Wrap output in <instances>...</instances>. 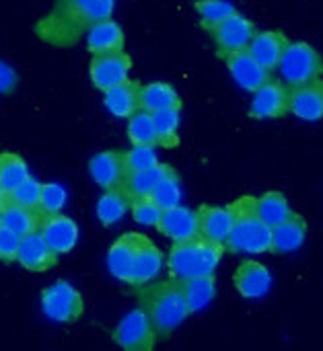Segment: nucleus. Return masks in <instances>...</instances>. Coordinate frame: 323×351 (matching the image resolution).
<instances>
[{
	"mask_svg": "<svg viewBox=\"0 0 323 351\" xmlns=\"http://www.w3.org/2000/svg\"><path fill=\"white\" fill-rule=\"evenodd\" d=\"M210 33H212V37L216 41V47H219L221 56H225V53H231V51L247 49V45L252 43V39L256 35V27L243 14L233 12L223 23H219L214 29H210Z\"/></svg>",
	"mask_w": 323,
	"mask_h": 351,
	"instance_id": "obj_9",
	"label": "nucleus"
},
{
	"mask_svg": "<svg viewBox=\"0 0 323 351\" xmlns=\"http://www.w3.org/2000/svg\"><path fill=\"white\" fill-rule=\"evenodd\" d=\"M175 171L167 165H155L151 169H144V171H136V173H130L128 179H126V185H124V191L132 197H140V195H151L153 189L169 175H173Z\"/></svg>",
	"mask_w": 323,
	"mask_h": 351,
	"instance_id": "obj_27",
	"label": "nucleus"
},
{
	"mask_svg": "<svg viewBox=\"0 0 323 351\" xmlns=\"http://www.w3.org/2000/svg\"><path fill=\"white\" fill-rule=\"evenodd\" d=\"M140 239H142V234H138V232H126L109 247L107 267H109V271H111V276L115 280L130 284L132 265H134V257H136Z\"/></svg>",
	"mask_w": 323,
	"mask_h": 351,
	"instance_id": "obj_18",
	"label": "nucleus"
},
{
	"mask_svg": "<svg viewBox=\"0 0 323 351\" xmlns=\"http://www.w3.org/2000/svg\"><path fill=\"white\" fill-rule=\"evenodd\" d=\"M289 45V39L278 31H262L256 33L252 43L247 45V51L254 56V60L268 72L278 68V62Z\"/></svg>",
	"mask_w": 323,
	"mask_h": 351,
	"instance_id": "obj_19",
	"label": "nucleus"
},
{
	"mask_svg": "<svg viewBox=\"0 0 323 351\" xmlns=\"http://www.w3.org/2000/svg\"><path fill=\"white\" fill-rule=\"evenodd\" d=\"M130 70H132V58L128 53L115 51V53H103V56H93L89 64V76L93 86L99 90H107L111 86H118L126 80H130Z\"/></svg>",
	"mask_w": 323,
	"mask_h": 351,
	"instance_id": "obj_8",
	"label": "nucleus"
},
{
	"mask_svg": "<svg viewBox=\"0 0 323 351\" xmlns=\"http://www.w3.org/2000/svg\"><path fill=\"white\" fill-rule=\"evenodd\" d=\"M0 230H2V218H0Z\"/></svg>",
	"mask_w": 323,
	"mask_h": 351,
	"instance_id": "obj_43",
	"label": "nucleus"
},
{
	"mask_svg": "<svg viewBox=\"0 0 323 351\" xmlns=\"http://www.w3.org/2000/svg\"><path fill=\"white\" fill-rule=\"evenodd\" d=\"M233 284H235L237 292L243 298L256 300V298H262V296H266L270 292V288H272V274H270V269L264 263L249 259V261H243L235 269Z\"/></svg>",
	"mask_w": 323,
	"mask_h": 351,
	"instance_id": "obj_14",
	"label": "nucleus"
},
{
	"mask_svg": "<svg viewBox=\"0 0 323 351\" xmlns=\"http://www.w3.org/2000/svg\"><path fill=\"white\" fill-rule=\"evenodd\" d=\"M16 261L27 271L43 274V271H47V269H52L56 265L58 253L45 243V239L37 230V232L21 237L19 251H16Z\"/></svg>",
	"mask_w": 323,
	"mask_h": 351,
	"instance_id": "obj_12",
	"label": "nucleus"
},
{
	"mask_svg": "<svg viewBox=\"0 0 323 351\" xmlns=\"http://www.w3.org/2000/svg\"><path fill=\"white\" fill-rule=\"evenodd\" d=\"M280 78L287 86H301L323 76V56L307 41H289L280 62Z\"/></svg>",
	"mask_w": 323,
	"mask_h": 351,
	"instance_id": "obj_5",
	"label": "nucleus"
},
{
	"mask_svg": "<svg viewBox=\"0 0 323 351\" xmlns=\"http://www.w3.org/2000/svg\"><path fill=\"white\" fill-rule=\"evenodd\" d=\"M39 195H41V183H37L35 179H27L23 181L16 189H12L8 193L10 202L29 210H37L39 208Z\"/></svg>",
	"mask_w": 323,
	"mask_h": 351,
	"instance_id": "obj_38",
	"label": "nucleus"
},
{
	"mask_svg": "<svg viewBox=\"0 0 323 351\" xmlns=\"http://www.w3.org/2000/svg\"><path fill=\"white\" fill-rule=\"evenodd\" d=\"M19 243H21V237L2 226V230H0V261H4V263L16 261Z\"/></svg>",
	"mask_w": 323,
	"mask_h": 351,
	"instance_id": "obj_40",
	"label": "nucleus"
},
{
	"mask_svg": "<svg viewBox=\"0 0 323 351\" xmlns=\"http://www.w3.org/2000/svg\"><path fill=\"white\" fill-rule=\"evenodd\" d=\"M155 228L167 239H171L173 243L186 241L198 234V214L179 204L163 210Z\"/></svg>",
	"mask_w": 323,
	"mask_h": 351,
	"instance_id": "obj_17",
	"label": "nucleus"
},
{
	"mask_svg": "<svg viewBox=\"0 0 323 351\" xmlns=\"http://www.w3.org/2000/svg\"><path fill=\"white\" fill-rule=\"evenodd\" d=\"M196 12L200 14V23L204 29H214L219 23H223L227 16H231L235 6L227 0H198L196 2Z\"/></svg>",
	"mask_w": 323,
	"mask_h": 351,
	"instance_id": "obj_34",
	"label": "nucleus"
},
{
	"mask_svg": "<svg viewBox=\"0 0 323 351\" xmlns=\"http://www.w3.org/2000/svg\"><path fill=\"white\" fill-rule=\"evenodd\" d=\"M153 115V125L157 134V146L163 148H175L179 144V111L177 109H165L151 113Z\"/></svg>",
	"mask_w": 323,
	"mask_h": 351,
	"instance_id": "obj_32",
	"label": "nucleus"
},
{
	"mask_svg": "<svg viewBox=\"0 0 323 351\" xmlns=\"http://www.w3.org/2000/svg\"><path fill=\"white\" fill-rule=\"evenodd\" d=\"M39 232L45 239V243L58 255L70 253L76 247V241H78V226H76V222L72 218L60 214V212L43 216Z\"/></svg>",
	"mask_w": 323,
	"mask_h": 351,
	"instance_id": "obj_13",
	"label": "nucleus"
},
{
	"mask_svg": "<svg viewBox=\"0 0 323 351\" xmlns=\"http://www.w3.org/2000/svg\"><path fill=\"white\" fill-rule=\"evenodd\" d=\"M130 210L132 216L138 224L142 226H157L159 216H161V208L153 202L151 195H140V197H132L130 199Z\"/></svg>",
	"mask_w": 323,
	"mask_h": 351,
	"instance_id": "obj_36",
	"label": "nucleus"
},
{
	"mask_svg": "<svg viewBox=\"0 0 323 351\" xmlns=\"http://www.w3.org/2000/svg\"><path fill=\"white\" fill-rule=\"evenodd\" d=\"M289 95L291 86L282 82L268 80L258 90H254L249 115L254 119H276L289 113Z\"/></svg>",
	"mask_w": 323,
	"mask_h": 351,
	"instance_id": "obj_10",
	"label": "nucleus"
},
{
	"mask_svg": "<svg viewBox=\"0 0 323 351\" xmlns=\"http://www.w3.org/2000/svg\"><path fill=\"white\" fill-rule=\"evenodd\" d=\"M128 119V138L134 146H157V134L151 113L136 111Z\"/></svg>",
	"mask_w": 323,
	"mask_h": 351,
	"instance_id": "obj_33",
	"label": "nucleus"
},
{
	"mask_svg": "<svg viewBox=\"0 0 323 351\" xmlns=\"http://www.w3.org/2000/svg\"><path fill=\"white\" fill-rule=\"evenodd\" d=\"M16 84H19L16 72H14L8 64H4V62L0 60V93H2V95L12 93V90L16 88Z\"/></svg>",
	"mask_w": 323,
	"mask_h": 351,
	"instance_id": "obj_41",
	"label": "nucleus"
},
{
	"mask_svg": "<svg viewBox=\"0 0 323 351\" xmlns=\"http://www.w3.org/2000/svg\"><path fill=\"white\" fill-rule=\"evenodd\" d=\"M66 204V189L58 183H45L41 185V195H39V212L43 216L58 214Z\"/></svg>",
	"mask_w": 323,
	"mask_h": 351,
	"instance_id": "obj_37",
	"label": "nucleus"
},
{
	"mask_svg": "<svg viewBox=\"0 0 323 351\" xmlns=\"http://www.w3.org/2000/svg\"><path fill=\"white\" fill-rule=\"evenodd\" d=\"M186 302L190 313H200L204 311L216 294L214 286V276H200V278H190V280H179Z\"/></svg>",
	"mask_w": 323,
	"mask_h": 351,
	"instance_id": "obj_28",
	"label": "nucleus"
},
{
	"mask_svg": "<svg viewBox=\"0 0 323 351\" xmlns=\"http://www.w3.org/2000/svg\"><path fill=\"white\" fill-rule=\"evenodd\" d=\"M89 173L103 191L124 187L130 175L126 167V152H120V150L99 152L89 162Z\"/></svg>",
	"mask_w": 323,
	"mask_h": 351,
	"instance_id": "obj_11",
	"label": "nucleus"
},
{
	"mask_svg": "<svg viewBox=\"0 0 323 351\" xmlns=\"http://www.w3.org/2000/svg\"><path fill=\"white\" fill-rule=\"evenodd\" d=\"M2 218V226L19 237L37 232L43 220V214L39 210H29L23 206H16L12 202H8V206L0 212Z\"/></svg>",
	"mask_w": 323,
	"mask_h": 351,
	"instance_id": "obj_26",
	"label": "nucleus"
},
{
	"mask_svg": "<svg viewBox=\"0 0 323 351\" xmlns=\"http://www.w3.org/2000/svg\"><path fill=\"white\" fill-rule=\"evenodd\" d=\"M29 177L31 175H29L27 162L19 154H14V152H0V187L6 193L16 189Z\"/></svg>",
	"mask_w": 323,
	"mask_h": 351,
	"instance_id": "obj_31",
	"label": "nucleus"
},
{
	"mask_svg": "<svg viewBox=\"0 0 323 351\" xmlns=\"http://www.w3.org/2000/svg\"><path fill=\"white\" fill-rule=\"evenodd\" d=\"M41 311L56 323H76L85 313V302L68 282H56L41 292Z\"/></svg>",
	"mask_w": 323,
	"mask_h": 351,
	"instance_id": "obj_6",
	"label": "nucleus"
},
{
	"mask_svg": "<svg viewBox=\"0 0 323 351\" xmlns=\"http://www.w3.org/2000/svg\"><path fill=\"white\" fill-rule=\"evenodd\" d=\"M227 60V66H229V72L231 76L235 78V82L245 88V90H258L264 82L270 80V72L264 70L256 60L254 56L247 51V49H239V51H231V53H225L223 56Z\"/></svg>",
	"mask_w": 323,
	"mask_h": 351,
	"instance_id": "obj_15",
	"label": "nucleus"
},
{
	"mask_svg": "<svg viewBox=\"0 0 323 351\" xmlns=\"http://www.w3.org/2000/svg\"><path fill=\"white\" fill-rule=\"evenodd\" d=\"M307 237V222L299 214H293L289 220L272 228V253H293L297 251Z\"/></svg>",
	"mask_w": 323,
	"mask_h": 351,
	"instance_id": "obj_24",
	"label": "nucleus"
},
{
	"mask_svg": "<svg viewBox=\"0 0 323 351\" xmlns=\"http://www.w3.org/2000/svg\"><path fill=\"white\" fill-rule=\"evenodd\" d=\"M289 111L305 121H318L323 117V80L293 86L289 95Z\"/></svg>",
	"mask_w": 323,
	"mask_h": 351,
	"instance_id": "obj_16",
	"label": "nucleus"
},
{
	"mask_svg": "<svg viewBox=\"0 0 323 351\" xmlns=\"http://www.w3.org/2000/svg\"><path fill=\"white\" fill-rule=\"evenodd\" d=\"M115 0H56L52 12L43 16L35 31L52 45H72L95 23L111 19Z\"/></svg>",
	"mask_w": 323,
	"mask_h": 351,
	"instance_id": "obj_1",
	"label": "nucleus"
},
{
	"mask_svg": "<svg viewBox=\"0 0 323 351\" xmlns=\"http://www.w3.org/2000/svg\"><path fill=\"white\" fill-rule=\"evenodd\" d=\"M196 214H198V234L225 245V241L233 228V214H231L229 206L227 208L200 206Z\"/></svg>",
	"mask_w": 323,
	"mask_h": 351,
	"instance_id": "obj_20",
	"label": "nucleus"
},
{
	"mask_svg": "<svg viewBox=\"0 0 323 351\" xmlns=\"http://www.w3.org/2000/svg\"><path fill=\"white\" fill-rule=\"evenodd\" d=\"M157 331L142 308L128 313L118 329L113 331V341L126 351H148L157 343Z\"/></svg>",
	"mask_w": 323,
	"mask_h": 351,
	"instance_id": "obj_7",
	"label": "nucleus"
},
{
	"mask_svg": "<svg viewBox=\"0 0 323 351\" xmlns=\"http://www.w3.org/2000/svg\"><path fill=\"white\" fill-rule=\"evenodd\" d=\"M258 197L243 195L229 206L233 214V228L225 241L231 253H266L272 245V228L260 218L256 208Z\"/></svg>",
	"mask_w": 323,
	"mask_h": 351,
	"instance_id": "obj_4",
	"label": "nucleus"
},
{
	"mask_svg": "<svg viewBox=\"0 0 323 351\" xmlns=\"http://www.w3.org/2000/svg\"><path fill=\"white\" fill-rule=\"evenodd\" d=\"M138 97H140V84L132 80H126L118 86L103 90V103L109 109V113L124 119L132 117L140 109Z\"/></svg>",
	"mask_w": 323,
	"mask_h": 351,
	"instance_id": "obj_23",
	"label": "nucleus"
},
{
	"mask_svg": "<svg viewBox=\"0 0 323 351\" xmlns=\"http://www.w3.org/2000/svg\"><path fill=\"white\" fill-rule=\"evenodd\" d=\"M140 308L153 323L157 337H169L192 313L188 308L179 280H163L140 292Z\"/></svg>",
	"mask_w": 323,
	"mask_h": 351,
	"instance_id": "obj_2",
	"label": "nucleus"
},
{
	"mask_svg": "<svg viewBox=\"0 0 323 351\" xmlns=\"http://www.w3.org/2000/svg\"><path fill=\"white\" fill-rule=\"evenodd\" d=\"M151 197H153V202H155L161 210L179 206V202H181V185H179L177 173L165 177V179L153 189Z\"/></svg>",
	"mask_w": 323,
	"mask_h": 351,
	"instance_id": "obj_35",
	"label": "nucleus"
},
{
	"mask_svg": "<svg viewBox=\"0 0 323 351\" xmlns=\"http://www.w3.org/2000/svg\"><path fill=\"white\" fill-rule=\"evenodd\" d=\"M225 253V245L204 239L200 234L173 243L169 257H167V269L169 278L173 280H190L200 276H214V269L219 267Z\"/></svg>",
	"mask_w": 323,
	"mask_h": 351,
	"instance_id": "obj_3",
	"label": "nucleus"
},
{
	"mask_svg": "<svg viewBox=\"0 0 323 351\" xmlns=\"http://www.w3.org/2000/svg\"><path fill=\"white\" fill-rule=\"evenodd\" d=\"M130 208V195L124 191V187L118 189H107L97 206V216L103 226H113L124 218V214Z\"/></svg>",
	"mask_w": 323,
	"mask_h": 351,
	"instance_id": "obj_29",
	"label": "nucleus"
},
{
	"mask_svg": "<svg viewBox=\"0 0 323 351\" xmlns=\"http://www.w3.org/2000/svg\"><path fill=\"white\" fill-rule=\"evenodd\" d=\"M140 109L146 113H157L165 109H181V99L177 90L167 84V82H151L146 86H140V97H138Z\"/></svg>",
	"mask_w": 323,
	"mask_h": 351,
	"instance_id": "obj_25",
	"label": "nucleus"
},
{
	"mask_svg": "<svg viewBox=\"0 0 323 351\" xmlns=\"http://www.w3.org/2000/svg\"><path fill=\"white\" fill-rule=\"evenodd\" d=\"M163 267V253L159 251V247L142 234L136 257H134V265H132V286H144L148 282H153Z\"/></svg>",
	"mask_w": 323,
	"mask_h": 351,
	"instance_id": "obj_21",
	"label": "nucleus"
},
{
	"mask_svg": "<svg viewBox=\"0 0 323 351\" xmlns=\"http://www.w3.org/2000/svg\"><path fill=\"white\" fill-rule=\"evenodd\" d=\"M159 165L157 154H155V146H134L130 152H126V167L128 173H136V171H144Z\"/></svg>",
	"mask_w": 323,
	"mask_h": 351,
	"instance_id": "obj_39",
	"label": "nucleus"
},
{
	"mask_svg": "<svg viewBox=\"0 0 323 351\" xmlns=\"http://www.w3.org/2000/svg\"><path fill=\"white\" fill-rule=\"evenodd\" d=\"M256 208H258V214L260 218L270 226H278L280 222L289 220L295 212L291 210V204L287 202V197L280 193V191H268L264 193L262 197H258L256 202Z\"/></svg>",
	"mask_w": 323,
	"mask_h": 351,
	"instance_id": "obj_30",
	"label": "nucleus"
},
{
	"mask_svg": "<svg viewBox=\"0 0 323 351\" xmlns=\"http://www.w3.org/2000/svg\"><path fill=\"white\" fill-rule=\"evenodd\" d=\"M8 202H10V197H8V193L0 187V212L8 206Z\"/></svg>",
	"mask_w": 323,
	"mask_h": 351,
	"instance_id": "obj_42",
	"label": "nucleus"
},
{
	"mask_svg": "<svg viewBox=\"0 0 323 351\" xmlns=\"http://www.w3.org/2000/svg\"><path fill=\"white\" fill-rule=\"evenodd\" d=\"M87 47L93 56H103V53H115L124 49V31L122 27L111 21H99L87 31Z\"/></svg>",
	"mask_w": 323,
	"mask_h": 351,
	"instance_id": "obj_22",
	"label": "nucleus"
}]
</instances>
